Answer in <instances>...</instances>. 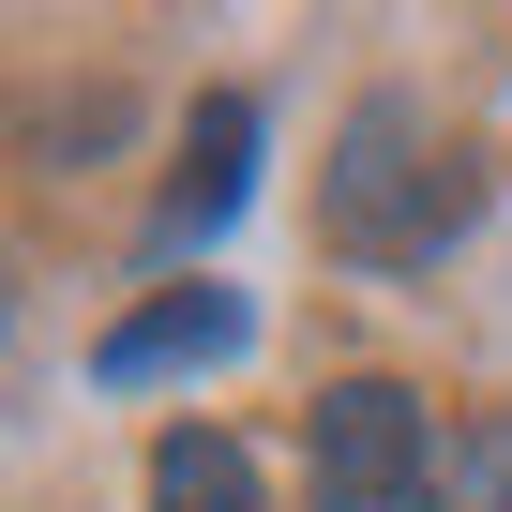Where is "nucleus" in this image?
Returning <instances> with one entry per match:
<instances>
[{
  "instance_id": "1",
  "label": "nucleus",
  "mask_w": 512,
  "mask_h": 512,
  "mask_svg": "<svg viewBox=\"0 0 512 512\" xmlns=\"http://www.w3.org/2000/svg\"><path fill=\"white\" fill-rule=\"evenodd\" d=\"M467 211H482V166H467V151L407 106V91L347 106V136H332V166H317V226H332V256L422 272V256H437Z\"/></svg>"
},
{
  "instance_id": "2",
  "label": "nucleus",
  "mask_w": 512,
  "mask_h": 512,
  "mask_svg": "<svg viewBox=\"0 0 512 512\" xmlns=\"http://www.w3.org/2000/svg\"><path fill=\"white\" fill-rule=\"evenodd\" d=\"M437 407L407 377H332L302 407V467H317V512H422L437 497Z\"/></svg>"
},
{
  "instance_id": "3",
  "label": "nucleus",
  "mask_w": 512,
  "mask_h": 512,
  "mask_svg": "<svg viewBox=\"0 0 512 512\" xmlns=\"http://www.w3.org/2000/svg\"><path fill=\"white\" fill-rule=\"evenodd\" d=\"M241 332H256V317H241V287H151V302H136V317L91 347V377H106V392H151V377L241 362Z\"/></svg>"
},
{
  "instance_id": "4",
  "label": "nucleus",
  "mask_w": 512,
  "mask_h": 512,
  "mask_svg": "<svg viewBox=\"0 0 512 512\" xmlns=\"http://www.w3.org/2000/svg\"><path fill=\"white\" fill-rule=\"evenodd\" d=\"M241 181H256V91H211L196 136H181V181L151 196V256H196V241L241 211Z\"/></svg>"
},
{
  "instance_id": "5",
  "label": "nucleus",
  "mask_w": 512,
  "mask_h": 512,
  "mask_svg": "<svg viewBox=\"0 0 512 512\" xmlns=\"http://www.w3.org/2000/svg\"><path fill=\"white\" fill-rule=\"evenodd\" d=\"M151 512H272V497H256V452L226 422H166L151 437Z\"/></svg>"
},
{
  "instance_id": "6",
  "label": "nucleus",
  "mask_w": 512,
  "mask_h": 512,
  "mask_svg": "<svg viewBox=\"0 0 512 512\" xmlns=\"http://www.w3.org/2000/svg\"><path fill=\"white\" fill-rule=\"evenodd\" d=\"M437 512H512V407H467L437 437Z\"/></svg>"
}]
</instances>
